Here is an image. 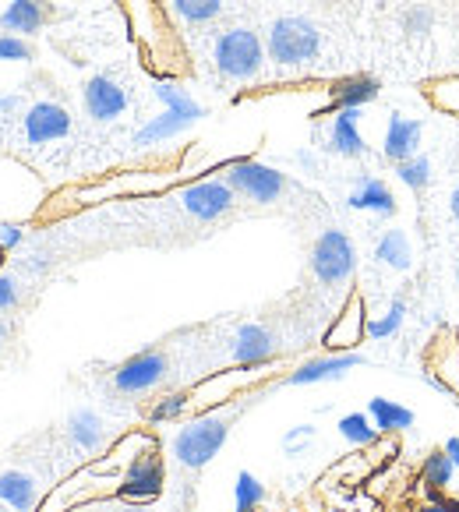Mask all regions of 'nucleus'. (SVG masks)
I'll return each mask as SVG.
<instances>
[{
	"mask_svg": "<svg viewBox=\"0 0 459 512\" xmlns=\"http://www.w3.org/2000/svg\"><path fill=\"white\" fill-rule=\"evenodd\" d=\"M0 502L15 512H32L39 502V484L25 470H4L0 474Z\"/></svg>",
	"mask_w": 459,
	"mask_h": 512,
	"instance_id": "b1692460",
	"label": "nucleus"
},
{
	"mask_svg": "<svg viewBox=\"0 0 459 512\" xmlns=\"http://www.w3.org/2000/svg\"><path fill=\"white\" fill-rule=\"evenodd\" d=\"M399 25H403L407 39H424L435 32V11H431L428 4H410V8L403 11V18H399Z\"/></svg>",
	"mask_w": 459,
	"mask_h": 512,
	"instance_id": "f704fd0d",
	"label": "nucleus"
},
{
	"mask_svg": "<svg viewBox=\"0 0 459 512\" xmlns=\"http://www.w3.org/2000/svg\"><path fill=\"white\" fill-rule=\"evenodd\" d=\"M368 417L375 421V428L382 431V435H403V431L414 428V410L396 400H385V396L368 400Z\"/></svg>",
	"mask_w": 459,
	"mask_h": 512,
	"instance_id": "393cba45",
	"label": "nucleus"
},
{
	"mask_svg": "<svg viewBox=\"0 0 459 512\" xmlns=\"http://www.w3.org/2000/svg\"><path fill=\"white\" fill-rule=\"evenodd\" d=\"M424 92H428V103L435 106V110L459 117V75L435 78V82H428V89Z\"/></svg>",
	"mask_w": 459,
	"mask_h": 512,
	"instance_id": "473e14b6",
	"label": "nucleus"
},
{
	"mask_svg": "<svg viewBox=\"0 0 459 512\" xmlns=\"http://www.w3.org/2000/svg\"><path fill=\"white\" fill-rule=\"evenodd\" d=\"M424 382H428L431 389L452 396V400H459V332L452 329V325H442V332L428 343V354H424Z\"/></svg>",
	"mask_w": 459,
	"mask_h": 512,
	"instance_id": "9d476101",
	"label": "nucleus"
},
{
	"mask_svg": "<svg viewBox=\"0 0 459 512\" xmlns=\"http://www.w3.org/2000/svg\"><path fill=\"white\" fill-rule=\"evenodd\" d=\"M170 4H174V11L188 25H205L212 18H219V11H223V0H170Z\"/></svg>",
	"mask_w": 459,
	"mask_h": 512,
	"instance_id": "72a5a7b5",
	"label": "nucleus"
},
{
	"mask_svg": "<svg viewBox=\"0 0 459 512\" xmlns=\"http://www.w3.org/2000/svg\"><path fill=\"white\" fill-rule=\"evenodd\" d=\"M276 368L279 364L269 361V364H234V368L216 371V375L202 378V382H195L188 389L191 392V410L202 414V410L241 400V396H248V392L255 389L258 382H265Z\"/></svg>",
	"mask_w": 459,
	"mask_h": 512,
	"instance_id": "20e7f679",
	"label": "nucleus"
},
{
	"mask_svg": "<svg viewBox=\"0 0 459 512\" xmlns=\"http://www.w3.org/2000/svg\"><path fill=\"white\" fill-rule=\"evenodd\" d=\"M223 181L237 191V198H248L255 205L279 202V195L286 191V174L262 159H230Z\"/></svg>",
	"mask_w": 459,
	"mask_h": 512,
	"instance_id": "0eeeda50",
	"label": "nucleus"
},
{
	"mask_svg": "<svg viewBox=\"0 0 459 512\" xmlns=\"http://www.w3.org/2000/svg\"><path fill=\"white\" fill-rule=\"evenodd\" d=\"M68 438H71V445H75L78 452L92 456V452L106 449V421L89 407L75 410V414L68 417Z\"/></svg>",
	"mask_w": 459,
	"mask_h": 512,
	"instance_id": "5701e85b",
	"label": "nucleus"
},
{
	"mask_svg": "<svg viewBox=\"0 0 459 512\" xmlns=\"http://www.w3.org/2000/svg\"><path fill=\"white\" fill-rule=\"evenodd\" d=\"M347 205L354 212H375V216H385V219H392L399 212L396 191H392L382 177H371V174L357 181V188L350 191Z\"/></svg>",
	"mask_w": 459,
	"mask_h": 512,
	"instance_id": "4be33fe9",
	"label": "nucleus"
},
{
	"mask_svg": "<svg viewBox=\"0 0 459 512\" xmlns=\"http://www.w3.org/2000/svg\"><path fill=\"white\" fill-rule=\"evenodd\" d=\"M184 414H191V392H166L163 400H156L149 407V424H170V421H181Z\"/></svg>",
	"mask_w": 459,
	"mask_h": 512,
	"instance_id": "7c9ffc66",
	"label": "nucleus"
},
{
	"mask_svg": "<svg viewBox=\"0 0 459 512\" xmlns=\"http://www.w3.org/2000/svg\"><path fill=\"white\" fill-rule=\"evenodd\" d=\"M244 410H248V403H244V396H241V400H234V403H223V407H212V410H202V414L188 417V421L181 424V431L174 435V442H170L174 460L181 463L184 470H205L219 456V449H223L226 438H230V428H234Z\"/></svg>",
	"mask_w": 459,
	"mask_h": 512,
	"instance_id": "f257e3e1",
	"label": "nucleus"
},
{
	"mask_svg": "<svg viewBox=\"0 0 459 512\" xmlns=\"http://www.w3.org/2000/svg\"><path fill=\"white\" fill-rule=\"evenodd\" d=\"M336 428H339V438H343L347 445H354V449H371V445L382 438V431L375 428V421L368 417V410H364V414H361V410H354V414H343Z\"/></svg>",
	"mask_w": 459,
	"mask_h": 512,
	"instance_id": "cd10ccee",
	"label": "nucleus"
},
{
	"mask_svg": "<svg viewBox=\"0 0 459 512\" xmlns=\"http://www.w3.org/2000/svg\"><path fill=\"white\" fill-rule=\"evenodd\" d=\"M421 135H424V121L421 117H407V113H392L389 124H385V142H382V156L392 166L407 163L421 152Z\"/></svg>",
	"mask_w": 459,
	"mask_h": 512,
	"instance_id": "dca6fc26",
	"label": "nucleus"
},
{
	"mask_svg": "<svg viewBox=\"0 0 459 512\" xmlns=\"http://www.w3.org/2000/svg\"><path fill=\"white\" fill-rule=\"evenodd\" d=\"M0 61H18V64H25V61H32V46L25 43L22 36H0Z\"/></svg>",
	"mask_w": 459,
	"mask_h": 512,
	"instance_id": "c9c22d12",
	"label": "nucleus"
},
{
	"mask_svg": "<svg viewBox=\"0 0 459 512\" xmlns=\"http://www.w3.org/2000/svg\"><path fill=\"white\" fill-rule=\"evenodd\" d=\"M170 375V361H166L163 350H142V354L128 357L124 364H117L113 371V389L124 392V396H138V392H149L156 385L166 382Z\"/></svg>",
	"mask_w": 459,
	"mask_h": 512,
	"instance_id": "f8f14e48",
	"label": "nucleus"
},
{
	"mask_svg": "<svg viewBox=\"0 0 459 512\" xmlns=\"http://www.w3.org/2000/svg\"><path fill=\"white\" fill-rule=\"evenodd\" d=\"M82 99H85V113H89L96 124L117 121L131 106V92L110 75H92L82 89Z\"/></svg>",
	"mask_w": 459,
	"mask_h": 512,
	"instance_id": "4468645a",
	"label": "nucleus"
},
{
	"mask_svg": "<svg viewBox=\"0 0 459 512\" xmlns=\"http://www.w3.org/2000/svg\"><path fill=\"white\" fill-rule=\"evenodd\" d=\"M177 202L198 223H216L226 212L237 205V191L226 181H216V177H205V181H191L177 191Z\"/></svg>",
	"mask_w": 459,
	"mask_h": 512,
	"instance_id": "9b49d317",
	"label": "nucleus"
},
{
	"mask_svg": "<svg viewBox=\"0 0 459 512\" xmlns=\"http://www.w3.org/2000/svg\"><path fill=\"white\" fill-rule=\"evenodd\" d=\"M445 452H449V456H452V463H456V470H459V435H456V438H449V442H445Z\"/></svg>",
	"mask_w": 459,
	"mask_h": 512,
	"instance_id": "37998d69",
	"label": "nucleus"
},
{
	"mask_svg": "<svg viewBox=\"0 0 459 512\" xmlns=\"http://www.w3.org/2000/svg\"><path fill=\"white\" fill-rule=\"evenodd\" d=\"M4 255H8V251H4V248H0V265H4Z\"/></svg>",
	"mask_w": 459,
	"mask_h": 512,
	"instance_id": "de8ad7c7",
	"label": "nucleus"
},
{
	"mask_svg": "<svg viewBox=\"0 0 459 512\" xmlns=\"http://www.w3.org/2000/svg\"><path fill=\"white\" fill-rule=\"evenodd\" d=\"M375 262L385 265V269L407 272L414 265V248H410L407 230H385L375 244Z\"/></svg>",
	"mask_w": 459,
	"mask_h": 512,
	"instance_id": "a878e982",
	"label": "nucleus"
},
{
	"mask_svg": "<svg viewBox=\"0 0 459 512\" xmlns=\"http://www.w3.org/2000/svg\"><path fill=\"white\" fill-rule=\"evenodd\" d=\"M46 22H50L46 0H8L0 11V29L8 36H36Z\"/></svg>",
	"mask_w": 459,
	"mask_h": 512,
	"instance_id": "412c9836",
	"label": "nucleus"
},
{
	"mask_svg": "<svg viewBox=\"0 0 459 512\" xmlns=\"http://www.w3.org/2000/svg\"><path fill=\"white\" fill-rule=\"evenodd\" d=\"M163 484H166V467H163V456H159V442H152L128 460L113 498H117V502L152 505L163 495Z\"/></svg>",
	"mask_w": 459,
	"mask_h": 512,
	"instance_id": "423d86ee",
	"label": "nucleus"
},
{
	"mask_svg": "<svg viewBox=\"0 0 459 512\" xmlns=\"http://www.w3.org/2000/svg\"><path fill=\"white\" fill-rule=\"evenodd\" d=\"M357 269V248L343 230H322L311 248V272L322 287H343Z\"/></svg>",
	"mask_w": 459,
	"mask_h": 512,
	"instance_id": "6e6552de",
	"label": "nucleus"
},
{
	"mask_svg": "<svg viewBox=\"0 0 459 512\" xmlns=\"http://www.w3.org/2000/svg\"><path fill=\"white\" fill-rule=\"evenodd\" d=\"M456 481H459V470H456V463H452L449 452H445V445L431 449L428 456H424V463H421L424 491H449Z\"/></svg>",
	"mask_w": 459,
	"mask_h": 512,
	"instance_id": "bb28decb",
	"label": "nucleus"
},
{
	"mask_svg": "<svg viewBox=\"0 0 459 512\" xmlns=\"http://www.w3.org/2000/svg\"><path fill=\"white\" fill-rule=\"evenodd\" d=\"M18 103H22L18 96H0V117H4V113H15Z\"/></svg>",
	"mask_w": 459,
	"mask_h": 512,
	"instance_id": "a19ab883",
	"label": "nucleus"
},
{
	"mask_svg": "<svg viewBox=\"0 0 459 512\" xmlns=\"http://www.w3.org/2000/svg\"><path fill=\"white\" fill-rule=\"evenodd\" d=\"M230 354H234V364H269L276 361V336L265 325L248 322L234 332Z\"/></svg>",
	"mask_w": 459,
	"mask_h": 512,
	"instance_id": "aec40b11",
	"label": "nucleus"
},
{
	"mask_svg": "<svg viewBox=\"0 0 459 512\" xmlns=\"http://www.w3.org/2000/svg\"><path fill=\"white\" fill-rule=\"evenodd\" d=\"M414 512H456L449 505V491H428V502H421Z\"/></svg>",
	"mask_w": 459,
	"mask_h": 512,
	"instance_id": "ea45409f",
	"label": "nucleus"
},
{
	"mask_svg": "<svg viewBox=\"0 0 459 512\" xmlns=\"http://www.w3.org/2000/svg\"><path fill=\"white\" fill-rule=\"evenodd\" d=\"M368 304H364L361 290H350L343 308L336 311V318L329 322V329L322 332V350L325 354H350V350H361L364 339H368Z\"/></svg>",
	"mask_w": 459,
	"mask_h": 512,
	"instance_id": "1a4fd4ad",
	"label": "nucleus"
},
{
	"mask_svg": "<svg viewBox=\"0 0 459 512\" xmlns=\"http://www.w3.org/2000/svg\"><path fill=\"white\" fill-rule=\"evenodd\" d=\"M8 336H11V332H8V325L0 322V350H4V343H8Z\"/></svg>",
	"mask_w": 459,
	"mask_h": 512,
	"instance_id": "49530a36",
	"label": "nucleus"
},
{
	"mask_svg": "<svg viewBox=\"0 0 459 512\" xmlns=\"http://www.w3.org/2000/svg\"><path fill=\"white\" fill-rule=\"evenodd\" d=\"M25 241V230L18 223H0V248L4 251H15L18 244Z\"/></svg>",
	"mask_w": 459,
	"mask_h": 512,
	"instance_id": "58836bf2",
	"label": "nucleus"
},
{
	"mask_svg": "<svg viewBox=\"0 0 459 512\" xmlns=\"http://www.w3.org/2000/svg\"><path fill=\"white\" fill-rule=\"evenodd\" d=\"M18 297H22V290H18V279L15 276H4V272H0V311L15 308Z\"/></svg>",
	"mask_w": 459,
	"mask_h": 512,
	"instance_id": "4c0bfd02",
	"label": "nucleus"
},
{
	"mask_svg": "<svg viewBox=\"0 0 459 512\" xmlns=\"http://www.w3.org/2000/svg\"><path fill=\"white\" fill-rule=\"evenodd\" d=\"M392 174H396L399 184H407V188L414 191V195H421V191L431 184V159L417 152V156L407 159V163H396V166H392Z\"/></svg>",
	"mask_w": 459,
	"mask_h": 512,
	"instance_id": "2f4dec72",
	"label": "nucleus"
},
{
	"mask_svg": "<svg viewBox=\"0 0 459 512\" xmlns=\"http://www.w3.org/2000/svg\"><path fill=\"white\" fill-rule=\"evenodd\" d=\"M378 92H382V82L375 75H347V78H336L329 89V113L339 110H364L368 103H375Z\"/></svg>",
	"mask_w": 459,
	"mask_h": 512,
	"instance_id": "a211bd4d",
	"label": "nucleus"
},
{
	"mask_svg": "<svg viewBox=\"0 0 459 512\" xmlns=\"http://www.w3.org/2000/svg\"><path fill=\"white\" fill-rule=\"evenodd\" d=\"M163 188H166V177H156V174H117V177H110V181L78 188L75 198H78V205H92V202H103V198L149 195V191H163Z\"/></svg>",
	"mask_w": 459,
	"mask_h": 512,
	"instance_id": "f3484780",
	"label": "nucleus"
},
{
	"mask_svg": "<svg viewBox=\"0 0 459 512\" xmlns=\"http://www.w3.org/2000/svg\"><path fill=\"white\" fill-rule=\"evenodd\" d=\"M152 92H156V99L163 103V110H159L152 121H145L142 128L135 131V138H131V145H135V149H152V145L170 142V138L184 135L191 124H198L205 117V106L195 103V99H191L181 85L156 82V89H152Z\"/></svg>",
	"mask_w": 459,
	"mask_h": 512,
	"instance_id": "f03ea898",
	"label": "nucleus"
},
{
	"mask_svg": "<svg viewBox=\"0 0 459 512\" xmlns=\"http://www.w3.org/2000/svg\"><path fill=\"white\" fill-rule=\"evenodd\" d=\"M297 163L308 166V170H311V166H315V159H311V152H297Z\"/></svg>",
	"mask_w": 459,
	"mask_h": 512,
	"instance_id": "a18cd8bd",
	"label": "nucleus"
},
{
	"mask_svg": "<svg viewBox=\"0 0 459 512\" xmlns=\"http://www.w3.org/2000/svg\"><path fill=\"white\" fill-rule=\"evenodd\" d=\"M449 212H452V219H456V226H459V184L452 188V195H449Z\"/></svg>",
	"mask_w": 459,
	"mask_h": 512,
	"instance_id": "79ce46f5",
	"label": "nucleus"
},
{
	"mask_svg": "<svg viewBox=\"0 0 459 512\" xmlns=\"http://www.w3.org/2000/svg\"><path fill=\"white\" fill-rule=\"evenodd\" d=\"M456 283H459V258H456Z\"/></svg>",
	"mask_w": 459,
	"mask_h": 512,
	"instance_id": "09e8293b",
	"label": "nucleus"
},
{
	"mask_svg": "<svg viewBox=\"0 0 459 512\" xmlns=\"http://www.w3.org/2000/svg\"><path fill=\"white\" fill-rule=\"evenodd\" d=\"M117 512H149V505H135V502H121Z\"/></svg>",
	"mask_w": 459,
	"mask_h": 512,
	"instance_id": "c03bdc74",
	"label": "nucleus"
},
{
	"mask_svg": "<svg viewBox=\"0 0 459 512\" xmlns=\"http://www.w3.org/2000/svg\"><path fill=\"white\" fill-rule=\"evenodd\" d=\"M212 64H216L219 78L226 82H251L258 78L265 64V46L258 32L251 29H226L212 46Z\"/></svg>",
	"mask_w": 459,
	"mask_h": 512,
	"instance_id": "39448f33",
	"label": "nucleus"
},
{
	"mask_svg": "<svg viewBox=\"0 0 459 512\" xmlns=\"http://www.w3.org/2000/svg\"><path fill=\"white\" fill-rule=\"evenodd\" d=\"M265 50H269V61H276L279 68H308L322 53V32L308 18L283 15L269 25Z\"/></svg>",
	"mask_w": 459,
	"mask_h": 512,
	"instance_id": "7ed1b4c3",
	"label": "nucleus"
},
{
	"mask_svg": "<svg viewBox=\"0 0 459 512\" xmlns=\"http://www.w3.org/2000/svg\"><path fill=\"white\" fill-rule=\"evenodd\" d=\"M22 131H25V142L29 145H50V142H61V138L71 135V113L64 110L61 103H32L29 113H25L22 121Z\"/></svg>",
	"mask_w": 459,
	"mask_h": 512,
	"instance_id": "2eb2a0df",
	"label": "nucleus"
},
{
	"mask_svg": "<svg viewBox=\"0 0 459 512\" xmlns=\"http://www.w3.org/2000/svg\"><path fill=\"white\" fill-rule=\"evenodd\" d=\"M265 498H269V491H265V484L258 481L251 470H241L237 474V484H234V505L237 512H258L265 505Z\"/></svg>",
	"mask_w": 459,
	"mask_h": 512,
	"instance_id": "c756f323",
	"label": "nucleus"
},
{
	"mask_svg": "<svg viewBox=\"0 0 459 512\" xmlns=\"http://www.w3.org/2000/svg\"><path fill=\"white\" fill-rule=\"evenodd\" d=\"M368 357L361 350H350V354H318L311 361L297 364L290 375H283V385H322V382H339L347 378L354 368H364Z\"/></svg>",
	"mask_w": 459,
	"mask_h": 512,
	"instance_id": "ddd939ff",
	"label": "nucleus"
},
{
	"mask_svg": "<svg viewBox=\"0 0 459 512\" xmlns=\"http://www.w3.org/2000/svg\"><path fill=\"white\" fill-rule=\"evenodd\" d=\"M329 152L343 159H364L368 156V142L361 135V110H339L332 113V124H329Z\"/></svg>",
	"mask_w": 459,
	"mask_h": 512,
	"instance_id": "6ab92c4d",
	"label": "nucleus"
},
{
	"mask_svg": "<svg viewBox=\"0 0 459 512\" xmlns=\"http://www.w3.org/2000/svg\"><path fill=\"white\" fill-rule=\"evenodd\" d=\"M403 322H407V297L396 294L389 301V308L382 311V315H371L368 339H392L399 329H403Z\"/></svg>",
	"mask_w": 459,
	"mask_h": 512,
	"instance_id": "c85d7f7f",
	"label": "nucleus"
},
{
	"mask_svg": "<svg viewBox=\"0 0 459 512\" xmlns=\"http://www.w3.org/2000/svg\"><path fill=\"white\" fill-rule=\"evenodd\" d=\"M311 438H315V428H311V424H297V428H290L283 435V452L286 456H301L311 445Z\"/></svg>",
	"mask_w": 459,
	"mask_h": 512,
	"instance_id": "e433bc0d",
	"label": "nucleus"
}]
</instances>
